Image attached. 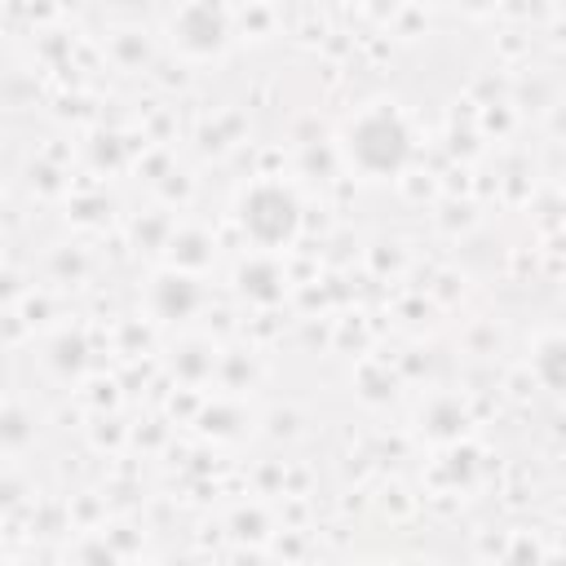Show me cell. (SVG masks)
Instances as JSON below:
<instances>
[{
	"label": "cell",
	"mask_w": 566,
	"mask_h": 566,
	"mask_svg": "<svg viewBox=\"0 0 566 566\" xmlns=\"http://www.w3.org/2000/svg\"><path fill=\"white\" fill-rule=\"evenodd\" d=\"M243 226L261 239V243H279L296 230V199L279 186H261L243 199Z\"/></svg>",
	"instance_id": "7a4b0ae2"
},
{
	"label": "cell",
	"mask_w": 566,
	"mask_h": 566,
	"mask_svg": "<svg viewBox=\"0 0 566 566\" xmlns=\"http://www.w3.org/2000/svg\"><path fill=\"white\" fill-rule=\"evenodd\" d=\"M411 150V133L394 111H367L354 128H349V155L367 168V172H394L402 168Z\"/></svg>",
	"instance_id": "6da1fadb"
}]
</instances>
